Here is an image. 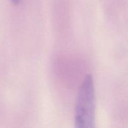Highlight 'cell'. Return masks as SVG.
<instances>
[{"label":"cell","mask_w":128,"mask_h":128,"mask_svg":"<svg viewBox=\"0 0 128 128\" xmlns=\"http://www.w3.org/2000/svg\"><path fill=\"white\" fill-rule=\"evenodd\" d=\"M95 108L93 78L89 74L84 79L78 95L75 106V127L94 128Z\"/></svg>","instance_id":"1"},{"label":"cell","mask_w":128,"mask_h":128,"mask_svg":"<svg viewBox=\"0 0 128 128\" xmlns=\"http://www.w3.org/2000/svg\"><path fill=\"white\" fill-rule=\"evenodd\" d=\"M11 1L14 4H18V2H20V0H11Z\"/></svg>","instance_id":"2"}]
</instances>
